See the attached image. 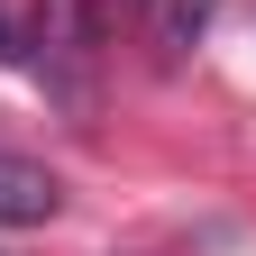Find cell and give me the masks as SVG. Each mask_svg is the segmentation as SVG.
<instances>
[{"instance_id":"cell-1","label":"cell","mask_w":256,"mask_h":256,"mask_svg":"<svg viewBox=\"0 0 256 256\" xmlns=\"http://www.w3.org/2000/svg\"><path fill=\"white\" fill-rule=\"evenodd\" d=\"M28 55H37L46 101L74 119V128H92V110H101V18H92V0H37Z\"/></svg>"},{"instance_id":"cell-2","label":"cell","mask_w":256,"mask_h":256,"mask_svg":"<svg viewBox=\"0 0 256 256\" xmlns=\"http://www.w3.org/2000/svg\"><path fill=\"white\" fill-rule=\"evenodd\" d=\"M64 210V183L37 165V156H10L0 146V229H46Z\"/></svg>"},{"instance_id":"cell-3","label":"cell","mask_w":256,"mask_h":256,"mask_svg":"<svg viewBox=\"0 0 256 256\" xmlns=\"http://www.w3.org/2000/svg\"><path fill=\"white\" fill-rule=\"evenodd\" d=\"M0 55H28V37L10 28V10H0Z\"/></svg>"},{"instance_id":"cell-4","label":"cell","mask_w":256,"mask_h":256,"mask_svg":"<svg viewBox=\"0 0 256 256\" xmlns=\"http://www.w3.org/2000/svg\"><path fill=\"white\" fill-rule=\"evenodd\" d=\"M119 10H146V0H119Z\"/></svg>"}]
</instances>
